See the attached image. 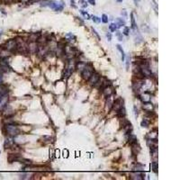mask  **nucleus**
Returning a JSON list of instances; mask_svg holds the SVG:
<instances>
[{"instance_id":"1","label":"nucleus","mask_w":180,"mask_h":180,"mask_svg":"<svg viewBox=\"0 0 180 180\" xmlns=\"http://www.w3.org/2000/svg\"><path fill=\"white\" fill-rule=\"evenodd\" d=\"M76 66H77V64H76L72 59L69 60L68 63H67L66 68H65V70H64V73H63L64 77L69 78L70 76L72 75V73H73V71H74V69H76Z\"/></svg>"},{"instance_id":"2","label":"nucleus","mask_w":180,"mask_h":180,"mask_svg":"<svg viewBox=\"0 0 180 180\" xmlns=\"http://www.w3.org/2000/svg\"><path fill=\"white\" fill-rule=\"evenodd\" d=\"M5 129H6V132L9 136L11 137H15V136H17L19 134V129L16 125L13 124V123H7L6 126H5Z\"/></svg>"},{"instance_id":"3","label":"nucleus","mask_w":180,"mask_h":180,"mask_svg":"<svg viewBox=\"0 0 180 180\" xmlns=\"http://www.w3.org/2000/svg\"><path fill=\"white\" fill-rule=\"evenodd\" d=\"M64 4L63 1H59V2H56V1H50L47 2V6H49L50 8H51L55 11H62L64 8Z\"/></svg>"},{"instance_id":"4","label":"nucleus","mask_w":180,"mask_h":180,"mask_svg":"<svg viewBox=\"0 0 180 180\" xmlns=\"http://www.w3.org/2000/svg\"><path fill=\"white\" fill-rule=\"evenodd\" d=\"M4 50L9 52H13L17 50V42L16 40H9L5 43V45L3 46Z\"/></svg>"},{"instance_id":"5","label":"nucleus","mask_w":180,"mask_h":180,"mask_svg":"<svg viewBox=\"0 0 180 180\" xmlns=\"http://www.w3.org/2000/svg\"><path fill=\"white\" fill-rule=\"evenodd\" d=\"M94 73V69L92 66L90 65H86L85 68L81 70V75L82 77L85 80H88V78L91 77V75Z\"/></svg>"},{"instance_id":"6","label":"nucleus","mask_w":180,"mask_h":180,"mask_svg":"<svg viewBox=\"0 0 180 180\" xmlns=\"http://www.w3.org/2000/svg\"><path fill=\"white\" fill-rule=\"evenodd\" d=\"M130 176H131V179L142 180V179H144L145 174L142 173L141 171H134V172H132V173H131Z\"/></svg>"},{"instance_id":"7","label":"nucleus","mask_w":180,"mask_h":180,"mask_svg":"<svg viewBox=\"0 0 180 180\" xmlns=\"http://www.w3.org/2000/svg\"><path fill=\"white\" fill-rule=\"evenodd\" d=\"M99 80H100V76H99V74L95 73V72H94L93 74L91 75V77L88 78L89 84H90L91 86H96L99 82Z\"/></svg>"},{"instance_id":"8","label":"nucleus","mask_w":180,"mask_h":180,"mask_svg":"<svg viewBox=\"0 0 180 180\" xmlns=\"http://www.w3.org/2000/svg\"><path fill=\"white\" fill-rule=\"evenodd\" d=\"M7 102H8V95L7 94L5 96H0V111L4 110L6 108Z\"/></svg>"},{"instance_id":"9","label":"nucleus","mask_w":180,"mask_h":180,"mask_svg":"<svg viewBox=\"0 0 180 180\" xmlns=\"http://www.w3.org/2000/svg\"><path fill=\"white\" fill-rule=\"evenodd\" d=\"M122 106H123V100L122 98H118L115 101H114L112 109H114V110H115V112H117Z\"/></svg>"},{"instance_id":"10","label":"nucleus","mask_w":180,"mask_h":180,"mask_svg":"<svg viewBox=\"0 0 180 180\" xmlns=\"http://www.w3.org/2000/svg\"><path fill=\"white\" fill-rule=\"evenodd\" d=\"M27 50L28 51L32 53H35L37 52L38 51V45L36 43V41H30L29 45H27Z\"/></svg>"},{"instance_id":"11","label":"nucleus","mask_w":180,"mask_h":180,"mask_svg":"<svg viewBox=\"0 0 180 180\" xmlns=\"http://www.w3.org/2000/svg\"><path fill=\"white\" fill-rule=\"evenodd\" d=\"M102 92L104 94V96L107 97V96H110L113 95L114 90H113V88H112V87H111L110 85H108V86H106V87L102 88Z\"/></svg>"},{"instance_id":"12","label":"nucleus","mask_w":180,"mask_h":180,"mask_svg":"<svg viewBox=\"0 0 180 180\" xmlns=\"http://www.w3.org/2000/svg\"><path fill=\"white\" fill-rule=\"evenodd\" d=\"M142 108H143V110L146 111V112L151 113V112H153L154 105H153L152 103H151V101H150V102H145V103H143Z\"/></svg>"},{"instance_id":"13","label":"nucleus","mask_w":180,"mask_h":180,"mask_svg":"<svg viewBox=\"0 0 180 180\" xmlns=\"http://www.w3.org/2000/svg\"><path fill=\"white\" fill-rule=\"evenodd\" d=\"M151 94L149 93V92H144V93H142L141 95H140V99L143 102V103H145V102H150L151 101Z\"/></svg>"},{"instance_id":"14","label":"nucleus","mask_w":180,"mask_h":180,"mask_svg":"<svg viewBox=\"0 0 180 180\" xmlns=\"http://www.w3.org/2000/svg\"><path fill=\"white\" fill-rule=\"evenodd\" d=\"M143 84H144V83H143L142 80H139V81L134 82L133 85H132V87H133L134 91H139L140 89L143 87Z\"/></svg>"},{"instance_id":"15","label":"nucleus","mask_w":180,"mask_h":180,"mask_svg":"<svg viewBox=\"0 0 180 180\" xmlns=\"http://www.w3.org/2000/svg\"><path fill=\"white\" fill-rule=\"evenodd\" d=\"M8 93V88L6 86L3 85V84H0V96H5Z\"/></svg>"},{"instance_id":"16","label":"nucleus","mask_w":180,"mask_h":180,"mask_svg":"<svg viewBox=\"0 0 180 180\" xmlns=\"http://www.w3.org/2000/svg\"><path fill=\"white\" fill-rule=\"evenodd\" d=\"M113 104H114V101L112 99V96H107V99H106V109L111 110L112 107H113Z\"/></svg>"},{"instance_id":"17","label":"nucleus","mask_w":180,"mask_h":180,"mask_svg":"<svg viewBox=\"0 0 180 180\" xmlns=\"http://www.w3.org/2000/svg\"><path fill=\"white\" fill-rule=\"evenodd\" d=\"M65 38L66 40L69 41V42H74L76 41V36L74 34H72L71 33H69L65 35Z\"/></svg>"},{"instance_id":"18","label":"nucleus","mask_w":180,"mask_h":180,"mask_svg":"<svg viewBox=\"0 0 180 180\" xmlns=\"http://www.w3.org/2000/svg\"><path fill=\"white\" fill-rule=\"evenodd\" d=\"M117 114H118V116L120 117V118H122V117L125 116V114H126V112H125V107H124V105L121 107L119 110L116 112Z\"/></svg>"},{"instance_id":"19","label":"nucleus","mask_w":180,"mask_h":180,"mask_svg":"<svg viewBox=\"0 0 180 180\" xmlns=\"http://www.w3.org/2000/svg\"><path fill=\"white\" fill-rule=\"evenodd\" d=\"M40 38V33H32L29 36L30 41H38V39Z\"/></svg>"},{"instance_id":"20","label":"nucleus","mask_w":180,"mask_h":180,"mask_svg":"<svg viewBox=\"0 0 180 180\" xmlns=\"http://www.w3.org/2000/svg\"><path fill=\"white\" fill-rule=\"evenodd\" d=\"M158 137V133L157 132H151L150 133L147 135V138H149L150 140H156Z\"/></svg>"},{"instance_id":"21","label":"nucleus","mask_w":180,"mask_h":180,"mask_svg":"<svg viewBox=\"0 0 180 180\" xmlns=\"http://www.w3.org/2000/svg\"><path fill=\"white\" fill-rule=\"evenodd\" d=\"M143 165L140 164V163H137L135 166L133 167V171H142L143 170Z\"/></svg>"},{"instance_id":"22","label":"nucleus","mask_w":180,"mask_h":180,"mask_svg":"<svg viewBox=\"0 0 180 180\" xmlns=\"http://www.w3.org/2000/svg\"><path fill=\"white\" fill-rule=\"evenodd\" d=\"M125 21L122 19V18H117L116 19V25L117 27H120V26H122V25H125Z\"/></svg>"},{"instance_id":"23","label":"nucleus","mask_w":180,"mask_h":180,"mask_svg":"<svg viewBox=\"0 0 180 180\" xmlns=\"http://www.w3.org/2000/svg\"><path fill=\"white\" fill-rule=\"evenodd\" d=\"M117 50L121 52V54H122V60L123 61L124 59H125V53H124V51L122 50V48L121 47V45H117Z\"/></svg>"},{"instance_id":"24","label":"nucleus","mask_w":180,"mask_h":180,"mask_svg":"<svg viewBox=\"0 0 180 180\" xmlns=\"http://www.w3.org/2000/svg\"><path fill=\"white\" fill-rule=\"evenodd\" d=\"M131 21H132V29L136 28V23H135V18H134L133 13H131Z\"/></svg>"},{"instance_id":"25","label":"nucleus","mask_w":180,"mask_h":180,"mask_svg":"<svg viewBox=\"0 0 180 180\" xmlns=\"http://www.w3.org/2000/svg\"><path fill=\"white\" fill-rule=\"evenodd\" d=\"M19 159V156H18L17 154H15V155H10V157L8 158V160L10 161V162H13V161H15V160H18Z\"/></svg>"},{"instance_id":"26","label":"nucleus","mask_w":180,"mask_h":180,"mask_svg":"<svg viewBox=\"0 0 180 180\" xmlns=\"http://www.w3.org/2000/svg\"><path fill=\"white\" fill-rule=\"evenodd\" d=\"M80 13H81V15H83V17L85 18V19H87V20L90 19V15H89L88 13H87V12L84 11V10H81V11H80Z\"/></svg>"},{"instance_id":"27","label":"nucleus","mask_w":180,"mask_h":180,"mask_svg":"<svg viewBox=\"0 0 180 180\" xmlns=\"http://www.w3.org/2000/svg\"><path fill=\"white\" fill-rule=\"evenodd\" d=\"M140 125H141V127H148V126L150 125V122H149L147 119H143V120L141 121Z\"/></svg>"},{"instance_id":"28","label":"nucleus","mask_w":180,"mask_h":180,"mask_svg":"<svg viewBox=\"0 0 180 180\" xmlns=\"http://www.w3.org/2000/svg\"><path fill=\"white\" fill-rule=\"evenodd\" d=\"M151 167H152V170H153L155 173H158V163L156 162V161H153V162H152Z\"/></svg>"},{"instance_id":"29","label":"nucleus","mask_w":180,"mask_h":180,"mask_svg":"<svg viewBox=\"0 0 180 180\" xmlns=\"http://www.w3.org/2000/svg\"><path fill=\"white\" fill-rule=\"evenodd\" d=\"M109 29H110L111 32H115L117 30V25H116V23H111L110 25H109Z\"/></svg>"},{"instance_id":"30","label":"nucleus","mask_w":180,"mask_h":180,"mask_svg":"<svg viewBox=\"0 0 180 180\" xmlns=\"http://www.w3.org/2000/svg\"><path fill=\"white\" fill-rule=\"evenodd\" d=\"M92 20H93L94 23H101V18H99L98 16H96V15L92 16Z\"/></svg>"},{"instance_id":"31","label":"nucleus","mask_w":180,"mask_h":180,"mask_svg":"<svg viewBox=\"0 0 180 180\" xmlns=\"http://www.w3.org/2000/svg\"><path fill=\"white\" fill-rule=\"evenodd\" d=\"M101 21L104 23H108V16L106 15H102V18H101Z\"/></svg>"},{"instance_id":"32","label":"nucleus","mask_w":180,"mask_h":180,"mask_svg":"<svg viewBox=\"0 0 180 180\" xmlns=\"http://www.w3.org/2000/svg\"><path fill=\"white\" fill-rule=\"evenodd\" d=\"M116 37L118 38V40L120 41H122V40H123V38H122V33L121 32H116Z\"/></svg>"},{"instance_id":"33","label":"nucleus","mask_w":180,"mask_h":180,"mask_svg":"<svg viewBox=\"0 0 180 180\" xmlns=\"http://www.w3.org/2000/svg\"><path fill=\"white\" fill-rule=\"evenodd\" d=\"M122 33H123V34L126 35V36L129 35V33H130V28H129V27H124V29H123V32H122Z\"/></svg>"},{"instance_id":"34","label":"nucleus","mask_w":180,"mask_h":180,"mask_svg":"<svg viewBox=\"0 0 180 180\" xmlns=\"http://www.w3.org/2000/svg\"><path fill=\"white\" fill-rule=\"evenodd\" d=\"M129 69H130V58L128 57L126 59V70H129Z\"/></svg>"},{"instance_id":"35","label":"nucleus","mask_w":180,"mask_h":180,"mask_svg":"<svg viewBox=\"0 0 180 180\" xmlns=\"http://www.w3.org/2000/svg\"><path fill=\"white\" fill-rule=\"evenodd\" d=\"M70 5L73 8H77V6H76V1L75 0H70Z\"/></svg>"},{"instance_id":"36","label":"nucleus","mask_w":180,"mask_h":180,"mask_svg":"<svg viewBox=\"0 0 180 180\" xmlns=\"http://www.w3.org/2000/svg\"><path fill=\"white\" fill-rule=\"evenodd\" d=\"M121 14H122V15L124 18H127V12H126V10H122Z\"/></svg>"},{"instance_id":"37","label":"nucleus","mask_w":180,"mask_h":180,"mask_svg":"<svg viewBox=\"0 0 180 180\" xmlns=\"http://www.w3.org/2000/svg\"><path fill=\"white\" fill-rule=\"evenodd\" d=\"M92 31H93L94 34H95V35H96V38H97V39H98V40H100V36H99V35H98V33H96V30L94 29V28H92Z\"/></svg>"},{"instance_id":"38","label":"nucleus","mask_w":180,"mask_h":180,"mask_svg":"<svg viewBox=\"0 0 180 180\" xmlns=\"http://www.w3.org/2000/svg\"><path fill=\"white\" fill-rule=\"evenodd\" d=\"M106 37H107V40H108L109 41H110L111 40H112V35H111L110 33H108L106 34Z\"/></svg>"},{"instance_id":"39","label":"nucleus","mask_w":180,"mask_h":180,"mask_svg":"<svg viewBox=\"0 0 180 180\" xmlns=\"http://www.w3.org/2000/svg\"><path fill=\"white\" fill-rule=\"evenodd\" d=\"M87 2H88L90 5H93V6L96 5V1H95V0H87Z\"/></svg>"},{"instance_id":"40","label":"nucleus","mask_w":180,"mask_h":180,"mask_svg":"<svg viewBox=\"0 0 180 180\" xmlns=\"http://www.w3.org/2000/svg\"><path fill=\"white\" fill-rule=\"evenodd\" d=\"M152 2H153V6H154V7H155V10H156V12H157V10H158L157 3H156V1H155V0H152Z\"/></svg>"},{"instance_id":"41","label":"nucleus","mask_w":180,"mask_h":180,"mask_svg":"<svg viewBox=\"0 0 180 180\" xmlns=\"http://www.w3.org/2000/svg\"><path fill=\"white\" fill-rule=\"evenodd\" d=\"M134 114H135V116H138V109L136 108V106H134Z\"/></svg>"},{"instance_id":"42","label":"nucleus","mask_w":180,"mask_h":180,"mask_svg":"<svg viewBox=\"0 0 180 180\" xmlns=\"http://www.w3.org/2000/svg\"><path fill=\"white\" fill-rule=\"evenodd\" d=\"M133 1H134V4H135V6H139L140 0H133Z\"/></svg>"},{"instance_id":"43","label":"nucleus","mask_w":180,"mask_h":180,"mask_svg":"<svg viewBox=\"0 0 180 180\" xmlns=\"http://www.w3.org/2000/svg\"><path fill=\"white\" fill-rule=\"evenodd\" d=\"M2 82H3V74L0 73V84H2Z\"/></svg>"},{"instance_id":"44","label":"nucleus","mask_w":180,"mask_h":180,"mask_svg":"<svg viewBox=\"0 0 180 180\" xmlns=\"http://www.w3.org/2000/svg\"><path fill=\"white\" fill-rule=\"evenodd\" d=\"M20 1H22L23 3H28L30 0H20Z\"/></svg>"},{"instance_id":"45","label":"nucleus","mask_w":180,"mask_h":180,"mask_svg":"<svg viewBox=\"0 0 180 180\" xmlns=\"http://www.w3.org/2000/svg\"><path fill=\"white\" fill-rule=\"evenodd\" d=\"M123 0H116V2H118V3H122Z\"/></svg>"},{"instance_id":"46","label":"nucleus","mask_w":180,"mask_h":180,"mask_svg":"<svg viewBox=\"0 0 180 180\" xmlns=\"http://www.w3.org/2000/svg\"><path fill=\"white\" fill-rule=\"evenodd\" d=\"M80 1H81V2H82V1H84V0H80Z\"/></svg>"}]
</instances>
